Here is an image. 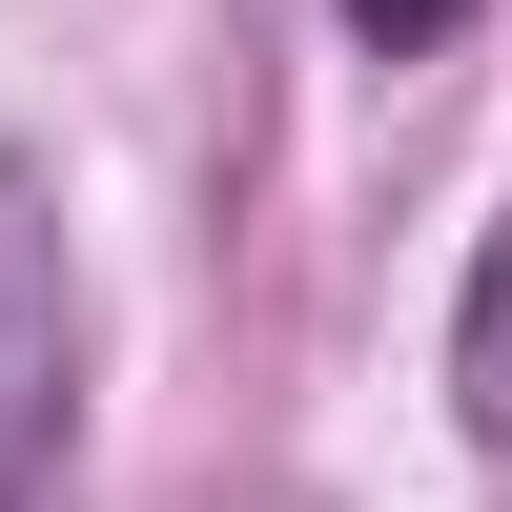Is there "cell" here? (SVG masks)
<instances>
[{
    "label": "cell",
    "instance_id": "6da1fadb",
    "mask_svg": "<svg viewBox=\"0 0 512 512\" xmlns=\"http://www.w3.org/2000/svg\"><path fill=\"white\" fill-rule=\"evenodd\" d=\"M62 390H82V308H62V226L0 164V512L62 472Z\"/></svg>",
    "mask_w": 512,
    "mask_h": 512
},
{
    "label": "cell",
    "instance_id": "7a4b0ae2",
    "mask_svg": "<svg viewBox=\"0 0 512 512\" xmlns=\"http://www.w3.org/2000/svg\"><path fill=\"white\" fill-rule=\"evenodd\" d=\"M349 41L369 62H431V41H472V0H349Z\"/></svg>",
    "mask_w": 512,
    "mask_h": 512
}]
</instances>
